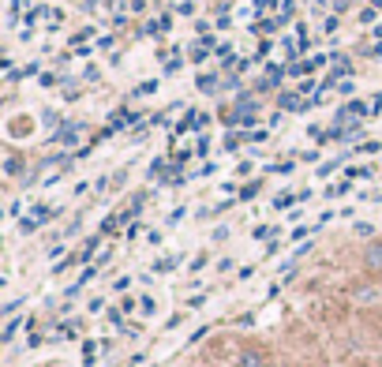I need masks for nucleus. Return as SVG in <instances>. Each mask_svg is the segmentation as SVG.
<instances>
[{
    "label": "nucleus",
    "instance_id": "obj_6",
    "mask_svg": "<svg viewBox=\"0 0 382 367\" xmlns=\"http://www.w3.org/2000/svg\"><path fill=\"white\" fill-rule=\"evenodd\" d=\"M49 367H57V364H49Z\"/></svg>",
    "mask_w": 382,
    "mask_h": 367
},
{
    "label": "nucleus",
    "instance_id": "obj_1",
    "mask_svg": "<svg viewBox=\"0 0 382 367\" xmlns=\"http://www.w3.org/2000/svg\"><path fill=\"white\" fill-rule=\"evenodd\" d=\"M236 367H266V356L259 352V348H244V352L236 356Z\"/></svg>",
    "mask_w": 382,
    "mask_h": 367
},
{
    "label": "nucleus",
    "instance_id": "obj_5",
    "mask_svg": "<svg viewBox=\"0 0 382 367\" xmlns=\"http://www.w3.org/2000/svg\"><path fill=\"white\" fill-rule=\"evenodd\" d=\"M15 330H19V323H15V319H12V323L4 326V341H12V337H15Z\"/></svg>",
    "mask_w": 382,
    "mask_h": 367
},
{
    "label": "nucleus",
    "instance_id": "obj_3",
    "mask_svg": "<svg viewBox=\"0 0 382 367\" xmlns=\"http://www.w3.org/2000/svg\"><path fill=\"white\" fill-rule=\"evenodd\" d=\"M79 135H83V127H79V124H71V127H64V135H60V143H64V146H71V143H76V139H79Z\"/></svg>",
    "mask_w": 382,
    "mask_h": 367
},
{
    "label": "nucleus",
    "instance_id": "obj_2",
    "mask_svg": "<svg viewBox=\"0 0 382 367\" xmlns=\"http://www.w3.org/2000/svg\"><path fill=\"white\" fill-rule=\"evenodd\" d=\"M363 266H367L371 274H382V244H371L367 251H363Z\"/></svg>",
    "mask_w": 382,
    "mask_h": 367
},
{
    "label": "nucleus",
    "instance_id": "obj_4",
    "mask_svg": "<svg viewBox=\"0 0 382 367\" xmlns=\"http://www.w3.org/2000/svg\"><path fill=\"white\" fill-rule=\"evenodd\" d=\"M214 87H218V79H214V75H202L199 79V90H214Z\"/></svg>",
    "mask_w": 382,
    "mask_h": 367
}]
</instances>
